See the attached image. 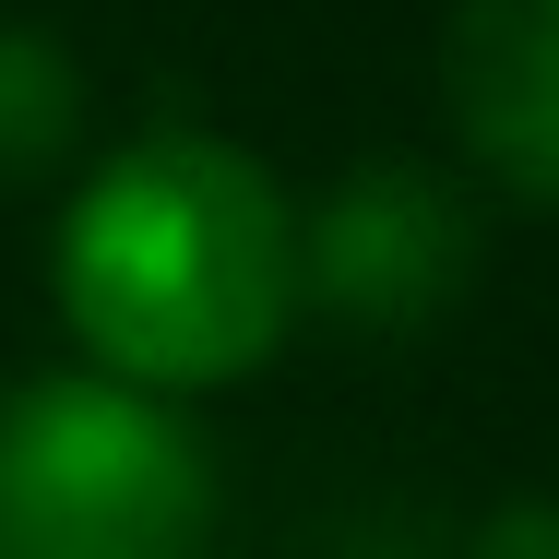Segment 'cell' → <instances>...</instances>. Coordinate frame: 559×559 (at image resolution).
<instances>
[{
	"label": "cell",
	"mask_w": 559,
	"mask_h": 559,
	"mask_svg": "<svg viewBox=\"0 0 559 559\" xmlns=\"http://www.w3.org/2000/svg\"><path fill=\"white\" fill-rule=\"evenodd\" d=\"M60 310L96 369L215 393L298 322V215L215 131H143L60 215Z\"/></svg>",
	"instance_id": "1"
},
{
	"label": "cell",
	"mask_w": 559,
	"mask_h": 559,
	"mask_svg": "<svg viewBox=\"0 0 559 559\" xmlns=\"http://www.w3.org/2000/svg\"><path fill=\"white\" fill-rule=\"evenodd\" d=\"M215 464L119 369L0 405V559H203Z\"/></svg>",
	"instance_id": "2"
},
{
	"label": "cell",
	"mask_w": 559,
	"mask_h": 559,
	"mask_svg": "<svg viewBox=\"0 0 559 559\" xmlns=\"http://www.w3.org/2000/svg\"><path fill=\"white\" fill-rule=\"evenodd\" d=\"M476 274V226L429 167H357L322 215L298 226V286H322L357 334L441 322Z\"/></svg>",
	"instance_id": "3"
},
{
	"label": "cell",
	"mask_w": 559,
	"mask_h": 559,
	"mask_svg": "<svg viewBox=\"0 0 559 559\" xmlns=\"http://www.w3.org/2000/svg\"><path fill=\"white\" fill-rule=\"evenodd\" d=\"M441 96L500 191L559 203V0H452Z\"/></svg>",
	"instance_id": "4"
},
{
	"label": "cell",
	"mask_w": 559,
	"mask_h": 559,
	"mask_svg": "<svg viewBox=\"0 0 559 559\" xmlns=\"http://www.w3.org/2000/svg\"><path fill=\"white\" fill-rule=\"evenodd\" d=\"M72 119H84V84H72L60 36H36V24H0V179L48 167V155L72 143Z\"/></svg>",
	"instance_id": "5"
},
{
	"label": "cell",
	"mask_w": 559,
	"mask_h": 559,
	"mask_svg": "<svg viewBox=\"0 0 559 559\" xmlns=\"http://www.w3.org/2000/svg\"><path fill=\"white\" fill-rule=\"evenodd\" d=\"M488 559H559V524H548V512H524V524L488 536Z\"/></svg>",
	"instance_id": "6"
}]
</instances>
